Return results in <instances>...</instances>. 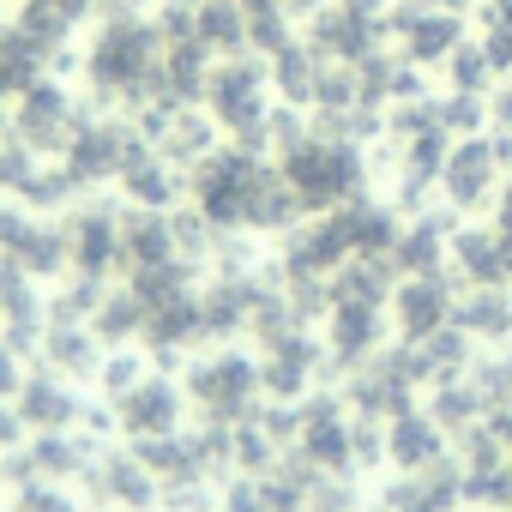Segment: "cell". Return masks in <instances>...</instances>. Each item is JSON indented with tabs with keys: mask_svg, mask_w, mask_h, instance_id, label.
<instances>
[{
	"mask_svg": "<svg viewBox=\"0 0 512 512\" xmlns=\"http://www.w3.org/2000/svg\"><path fill=\"white\" fill-rule=\"evenodd\" d=\"M25 440H31V428H25L19 404H13V398H0V452H25Z\"/></svg>",
	"mask_w": 512,
	"mask_h": 512,
	"instance_id": "41",
	"label": "cell"
},
{
	"mask_svg": "<svg viewBox=\"0 0 512 512\" xmlns=\"http://www.w3.org/2000/svg\"><path fill=\"white\" fill-rule=\"evenodd\" d=\"M446 247H452V217H416L392 241V266H398V278L446 272Z\"/></svg>",
	"mask_w": 512,
	"mask_h": 512,
	"instance_id": "29",
	"label": "cell"
},
{
	"mask_svg": "<svg viewBox=\"0 0 512 512\" xmlns=\"http://www.w3.org/2000/svg\"><path fill=\"white\" fill-rule=\"evenodd\" d=\"M205 115L217 121V133H229L247 151H266V115H272V73L260 55H223L211 61L205 79Z\"/></svg>",
	"mask_w": 512,
	"mask_h": 512,
	"instance_id": "4",
	"label": "cell"
},
{
	"mask_svg": "<svg viewBox=\"0 0 512 512\" xmlns=\"http://www.w3.org/2000/svg\"><path fill=\"white\" fill-rule=\"evenodd\" d=\"M67 247H73V272L79 278H109L121 266V217L109 205H85L73 223H67Z\"/></svg>",
	"mask_w": 512,
	"mask_h": 512,
	"instance_id": "16",
	"label": "cell"
},
{
	"mask_svg": "<svg viewBox=\"0 0 512 512\" xmlns=\"http://www.w3.org/2000/svg\"><path fill=\"white\" fill-rule=\"evenodd\" d=\"M494 73H512V0H482V37Z\"/></svg>",
	"mask_w": 512,
	"mask_h": 512,
	"instance_id": "36",
	"label": "cell"
},
{
	"mask_svg": "<svg viewBox=\"0 0 512 512\" xmlns=\"http://www.w3.org/2000/svg\"><path fill=\"white\" fill-rule=\"evenodd\" d=\"M115 428L127 440H157V434H175L181 428V410H187V392L169 380V374H145L133 392H121L115 404Z\"/></svg>",
	"mask_w": 512,
	"mask_h": 512,
	"instance_id": "12",
	"label": "cell"
},
{
	"mask_svg": "<svg viewBox=\"0 0 512 512\" xmlns=\"http://www.w3.org/2000/svg\"><path fill=\"white\" fill-rule=\"evenodd\" d=\"M145 374H151V368H145L139 356H127V350H109V356H103V368H97V380H103V398H109V404H115L121 392H133Z\"/></svg>",
	"mask_w": 512,
	"mask_h": 512,
	"instance_id": "38",
	"label": "cell"
},
{
	"mask_svg": "<svg viewBox=\"0 0 512 512\" xmlns=\"http://www.w3.org/2000/svg\"><path fill=\"white\" fill-rule=\"evenodd\" d=\"M199 338H205L199 290H187V296H175V302H163V308L145 314V338H139V344H151L157 362H175V356H181L187 344H199Z\"/></svg>",
	"mask_w": 512,
	"mask_h": 512,
	"instance_id": "27",
	"label": "cell"
},
{
	"mask_svg": "<svg viewBox=\"0 0 512 512\" xmlns=\"http://www.w3.org/2000/svg\"><path fill=\"white\" fill-rule=\"evenodd\" d=\"M85 79L97 91V103H151L163 85V37L151 19L139 13H115L97 25L91 49H85Z\"/></svg>",
	"mask_w": 512,
	"mask_h": 512,
	"instance_id": "1",
	"label": "cell"
},
{
	"mask_svg": "<svg viewBox=\"0 0 512 512\" xmlns=\"http://www.w3.org/2000/svg\"><path fill=\"white\" fill-rule=\"evenodd\" d=\"M446 458V434H440V422L428 416V410H398L392 422H386V464L392 470H428V464H440Z\"/></svg>",
	"mask_w": 512,
	"mask_h": 512,
	"instance_id": "22",
	"label": "cell"
},
{
	"mask_svg": "<svg viewBox=\"0 0 512 512\" xmlns=\"http://www.w3.org/2000/svg\"><path fill=\"white\" fill-rule=\"evenodd\" d=\"M272 163L260 151H247V145H217L205 151L193 169H187V199L193 211L217 229V235H235L247 229V211H253V193H260V175Z\"/></svg>",
	"mask_w": 512,
	"mask_h": 512,
	"instance_id": "3",
	"label": "cell"
},
{
	"mask_svg": "<svg viewBox=\"0 0 512 512\" xmlns=\"http://www.w3.org/2000/svg\"><path fill=\"white\" fill-rule=\"evenodd\" d=\"M79 121H85V115H79L73 91H67L61 79H49V73L13 97V133H19L37 157L67 151V145H73V133H79Z\"/></svg>",
	"mask_w": 512,
	"mask_h": 512,
	"instance_id": "7",
	"label": "cell"
},
{
	"mask_svg": "<svg viewBox=\"0 0 512 512\" xmlns=\"http://www.w3.org/2000/svg\"><path fill=\"white\" fill-rule=\"evenodd\" d=\"M320 67H326V55L314 49V43H284L272 61H266V73H272V91L290 103V109H302V103H314V85H320Z\"/></svg>",
	"mask_w": 512,
	"mask_h": 512,
	"instance_id": "30",
	"label": "cell"
},
{
	"mask_svg": "<svg viewBox=\"0 0 512 512\" xmlns=\"http://www.w3.org/2000/svg\"><path fill=\"white\" fill-rule=\"evenodd\" d=\"M19 380H25V368H19V350L0 338V398H13L19 392Z\"/></svg>",
	"mask_w": 512,
	"mask_h": 512,
	"instance_id": "42",
	"label": "cell"
},
{
	"mask_svg": "<svg viewBox=\"0 0 512 512\" xmlns=\"http://www.w3.org/2000/svg\"><path fill=\"white\" fill-rule=\"evenodd\" d=\"M296 446H302V464H308V470H320V476H344V470L356 464L344 404H338V398L308 404V410H302V428H296Z\"/></svg>",
	"mask_w": 512,
	"mask_h": 512,
	"instance_id": "15",
	"label": "cell"
},
{
	"mask_svg": "<svg viewBox=\"0 0 512 512\" xmlns=\"http://www.w3.org/2000/svg\"><path fill=\"white\" fill-rule=\"evenodd\" d=\"M0 260H13L31 284L37 278H61L73 266V247H67V223H49L43 211H0Z\"/></svg>",
	"mask_w": 512,
	"mask_h": 512,
	"instance_id": "6",
	"label": "cell"
},
{
	"mask_svg": "<svg viewBox=\"0 0 512 512\" xmlns=\"http://www.w3.org/2000/svg\"><path fill=\"white\" fill-rule=\"evenodd\" d=\"M278 169L290 181V193L302 199V211H338L350 199H362V181H368V157L350 145V139H332V133H302L290 151H278Z\"/></svg>",
	"mask_w": 512,
	"mask_h": 512,
	"instance_id": "2",
	"label": "cell"
},
{
	"mask_svg": "<svg viewBox=\"0 0 512 512\" xmlns=\"http://www.w3.org/2000/svg\"><path fill=\"white\" fill-rule=\"evenodd\" d=\"M217 506H223V512H266V488H260V476H241V482H229Z\"/></svg>",
	"mask_w": 512,
	"mask_h": 512,
	"instance_id": "40",
	"label": "cell"
},
{
	"mask_svg": "<svg viewBox=\"0 0 512 512\" xmlns=\"http://www.w3.org/2000/svg\"><path fill=\"white\" fill-rule=\"evenodd\" d=\"M193 37L211 55H247V13H241V0H193Z\"/></svg>",
	"mask_w": 512,
	"mask_h": 512,
	"instance_id": "32",
	"label": "cell"
},
{
	"mask_svg": "<svg viewBox=\"0 0 512 512\" xmlns=\"http://www.w3.org/2000/svg\"><path fill=\"white\" fill-rule=\"evenodd\" d=\"M380 31H386V19H362V13H350V7H338V0H326V7L308 19V43L326 55V61H362L368 49H380Z\"/></svg>",
	"mask_w": 512,
	"mask_h": 512,
	"instance_id": "19",
	"label": "cell"
},
{
	"mask_svg": "<svg viewBox=\"0 0 512 512\" xmlns=\"http://www.w3.org/2000/svg\"><path fill=\"white\" fill-rule=\"evenodd\" d=\"M452 314H458V296H452L446 272H416V278H404L392 290V320H398V332L410 344H422L440 326H452Z\"/></svg>",
	"mask_w": 512,
	"mask_h": 512,
	"instance_id": "13",
	"label": "cell"
},
{
	"mask_svg": "<svg viewBox=\"0 0 512 512\" xmlns=\"http://www.w3.org/2000/svg\"><path fill=\"white\" fill-rule=\"evenodd\" d=\"M440 127H446L452 139L482 133V127H488V97H464V91H452V97L440 103Z\"/></svg>",
	"mask_w": 512,
	"mask_h": 512,
	"instance_id": "37",
	"label": "cell"
},
{
	"mask_svg": "<svg viewBox=\"0 0 512 512\" xmlns=\"http://www.w3.org/2000/svg\"><path fill=\"white\" fill-rule=\"evenodd\" d=\"M121 193H127V205H139V211H175V199L187 193V169H175L169 157H157L151 145L121 169Z\"/></svg>",
	"mask_w": 512,
	"mask_h": 512,
	"instance_id": "23",
	"label": "cell"
},
{
	"mask_svg": "<svg viewBox=\"0 0 512 512\" xmlns=\"http://www.w3.org/2000/svg\"><path fill=\"white\" fill-rule=\"evenodd\" d=\"M452 326L470 344H506L512 338V290H470L452 314Z\"/></svg>",
	"mask_w": 512,
	"mask_h": 512,
	"instance_id": "31",
	"label": "cell"
},
{
	"mask_svg": "<svg viewBox=\"0 0 512 512\" xmlns=\"http://www.w3.org/2000/svg\"><path fill=\"white\" fill-rule=\"evenodd\" d=\"M494 79H500V73H494V61H488V49H482V43H470V37H464V43L446 55V85H452V91H464V97H488V91H494Z\"/></svg>",
	"mask_w": 512,
	"mask_h": 512,
	"instance_id": "34",
	"label": "cell"
},
{
	"mask_svg": "<svg viewBox=\"0 0 512 512\" xmlns=\"http://www.w3.org/2000/svg\"><path fill=\"white\" fill-rule=\"evenodd\" d=\"M482 410H488V404H482L476 380H458V374H452V380H440V392H434V410H428V416H434L440 428H470Z\"/></svg>",
	"mask_w": 512,
	"mask_h": 512,
	"instance_id": "35",
	"label": "cell"
},
{
	"mask_svg": "<svg viewBox=\"0 0 512 512\" xmlns=\"http://www.w3.org/2000/svg\"><path fill=\"white\" fill-rule=\"evenodd\" d=\"M85 326L103 338V350H127V344L145 338V302L133 290H103V302H97V314Z\"/></svg>",
	"mask_w": 512,
	"mask_h": 512,
	"instance_id": "33",
	"label": "cell"
},
{
	"mask_svg": "<svg viewBox=\"0 0 512 512\" xmlns=\"http://www.w3.org/2000/svg\"><path fill=\"white\" fill-rule=\"evenodd\" d=\"M494 428H500V440H506V452H512V410H494Z\"/></svg>",
	"mask_w": 512,
	"mask_h": 512,
	"instance_id": "44",
	"label": "cell"
},
{
	"mask_svg": "<svg viewBox=\"0 0 512 512\" xmlns=\"http://www.w3.org/2000/svg\"><path fill=\"white\" fill-rule=\"evenodd\" d=\"M85 464H91V440H79L73 428L67 434H31L25 458L13 464V482H61V476H79Z\"/></svg>",
	"mask_w": 512,
	"mask_h": 512,
	"instance_id": "25",
	"label": "cell"
},
{
	"mask_svg": "<svg viewBox=\"0 0 512 512\" xmlns=\"http://www.w3.org/2000/svg\"><path fill=\"white\" fill-rule=\"evenodd\" d=\"M500 175L506 169H500L494 139L488 133H464V139H452V151L440 163V193H446L452 211H476L482 199H494V181Z\"/></svg>",
	"mask_w": 512,
	"mask_h": 512,
	"instance_id": "11",
	"label": "cell"
},
{
	"mask_svg": "<svg viewBox=\"0 0 512 512\" xmlns=\"http://www.w3.org/2000/svg\"><path fill=\"white\" fill-rule=\"evenodd\" d=\"M260 296H266V284L253 278V272H223V278H211V284L199 290L205 338H235V332H247V320H253V308H260Z\"/></svg>",
	"mask_w": 512,
	"mask_h": 512,
	"instance_id": "18",
	"label": "cell"
},
{
	"mask_svg": "<svg viewBox=\"0 0 512 512\" xmlns=\"http://www.w3.org/2000/svg\"><path fill=\"white\" fill-rule=\"evenodd\" d=\"M13 404H19V416H25L31 434H67V428H79V416H85L79 386H73L67 374H55V368L25 374L19 392H13Z\"/></svg>",
	"mask_w": 512,
	"mask_h": 512,
	"instance_id": "14",
	"label": "cell"
},
{
	"mask_svg": "<svg viewBox=\"0 0 512 512\" xmlns=\"http://www.w3.org/2000/svg\"><path fill=\"white\" fill-rule=\"evenodd\" d=\"M494 229H500V241H506V266H512V181L500 187V217H494Z\"/></svg>",
	"mask_w": 512,
	"mask_h": 512,
	"instance_id": "43",
	"label": "cell"
},
{
	"mask_svg": "<svg viewBox=\"0 0 512 512\" xmlns=\"http://www.w3.org/2000/svg\"><path fill=\"white\" fill-rule=\"evenodd\" d=\"M139 151H145V139L133 121H79L73 145L61 151V169L73 175V187H103V181H121V169Z\"/></svg>",
	"mask_w": 512,
	"mask_h": 512,
	"instance_id": "8",
	"label": "cell"
},
{
	"mask_svg": "<svg viewBox=\"0 0 512 512\" xmlns=\"http://www.w3.org/2000/svg\"><path fill=\"white\" fill-rule=\"evenodd\" d=\"M37 350H43V362H49L55 374H67V380H91V374L103 368V356H109L103 338H97L85 320H49Z\"/></svg>",
	"mask_w": 512,
	"mask_h": 512,
	"instance_id": "24",
	"label": "cell"
},
{
	"mask_svg": "<svg viewBox=\"0 0 512 512\" xmlns=\"http://www.w3.org/2000/svg\"><path fill=\"white\" fill-rule=\"evenodd\" d=\"M464 500V470H452L446 458L428 464V470H410L392 494H386V512H452Z\"/></svg>",
	"mask_w": 512,
	"mask_h": 512,
	"instance_id": "28",
	"label": "cell"
},
{
	"mask_svg": "<svg viewBox=\"0 0 512 512\" xmlns=\"http://www.w3.org/2000/svg\"><path fill=\"white\" fill-rule=\"evenodd\" d=\"M163 260H181L175 253V223L169 211H127L121 217V266L127 272H145V266H163ZM193 266V260H187Z\"/></svg>",
	"mask_w": 512,
	"mask_h": 512,
	"instance_id": "26",
	"label": "cell"
},
{
	"mask_svg": "<svg viewBox=\"0 0 512 512\" xmlns=\"http://www.w3.org/2000/svg\"><path fill=\"white\" fill-rule=\"evenodd\" d=\"M380 338H386V320H380V302H332V320H326V356L338 368H362L368 356H380Z\"/></svg>",
	"mask_w": 512,
	"mask_h": 512,
	"instance_id": "17",
	"label": "cell"
},
{
	"mask_svg": "<svg viewBox=\"0 0 512 512\" xmlns=\"http://www.w3.org/2000/svg\"><path fill=\"white\" fill-rule=\"evenodd\" d=\"M181 392L205 410V422L235 428V422L253 416V398H260V362L241 356V350H211V356H199L187 368V386Z\"/></svg>",
	"mask_w": 512,
	"mask_h": 512,
	"instance_id": "5",
	"label": "cell"
},
{
	"mask_svg": "<svg viewBox=\"0 0 512 512\" xmlns=\"http://www.w3.org/2000/svg\"><path fill=\"white\" fill-rule=\"evenodd\" d=\"M7 512H79L55 482H19V494H13V506Z\"/></svg>",
	"mask_w": 512,
	"mask_h": 512,
	"instance_id": "39",
	"label": "cell"
},
{
	"mask_svg": "<svg viewBox=\"0 0 512 512\" xmlns=\"http://www.w3.org/2000/svg\"><path fill=\"white\" fill-rule=\"evenodd\" d=\"M314 374H320V338H314L308 326H296L290 338L266 344V362H260V392H272V398H302Z\"/></svg>",
	"mask_w": 512,
	"mask_h": 512,
	"instance_id": "20",
	"label": "cell"
},
{
	"mask_svg": "<svg viewBox=\"0 0 512 512\" xmlns=\"http://www.w3.org/2000/svg\"><path fill=\"white\" fill-rule=\"evenodd\" d=\"M79 482H85V494L103 512H151V506H163V488L139 464V452H91V464L79 470Z\"/></svg>",
	"mask_w": 512,
	"mask_h": 512,
	"instance_id": "10",
	"label": "cell"
},
{
	"mask_svg": "<svg viewBox=\"0 0 512 512\" xmlns=\"http://www.w3.org/2000/svg\"><path fill=\"white\" fill-rule=\"evenodd\" d=\"M446 266H452L458 278H470V290H506V284H512V266H506V241H500V229H452Z\"/></svg>",
	"mask_w": 512,
	"mask_h": 512,
	"instance_id": "21",
	"label": "cell"
},
{
	"mask_svg": "<svg viewBox=\"0 0 512 512\" xmlns=\"http://www.w3.org/2000/svg\"><path fill=\"white\" fill-rule=\"evenodd\" d=\"M428 7H446V13H470V7H482V0H428Z\"/></svg>",
	"mask_w": 512,
	"mask_h": 512,
	"instance_id": "45",
	"label": "cell"
},
{
	"mask_svg": "<svg viewBox=\"0 0 512 512\" xmlns=\"http://www.w3.org/2000/svg\"><path fill=\"white\" fill-rule=\"evenodd\" d=\"M386 31L398 37V55L410 67H446V55L464 43V13L428 7V0H404L386 13Z\"/></svg>",
	"mask_w": 512,
	"mask_h": 512,
	"instance_id": "9",
	"label": "cell"
}]
</instances>
